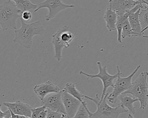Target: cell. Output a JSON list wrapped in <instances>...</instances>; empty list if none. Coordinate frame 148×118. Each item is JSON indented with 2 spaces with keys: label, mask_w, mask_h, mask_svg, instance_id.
Returning <instances> with one entry per match:
<instances>
[{
  "label": "cell",
  "mask_w": 148,
  "mask_h": 118,
  "mask_svg": "<svg viewBox=\"0 0 148 118\" xmlns=\"http://www.w3.org/2000/svg\"><path fill=\"white\" fill-rule=\"evenodd\" d=\"M21 26L14 30V43H18L25 49L29 50L33 45V38L36 35L42 36L46 31L40 20L31 24H27L21 18Z\"/></svg>",
  "instance_id": "1"
},
{
  "label": "cell",
  "mask_w": 148,
  "mask_h": 118,
  "mask_svg": "<svg viewBox=\"0 0 148 118\" xmlns=\"http://www.w3.org/2000/svg\"><path fill=\"white\" fill-rule=\"evenodd\" d=\"M109 94L106 93L103 99L101 100L97 94L94 98L85 95V98L95 103L97 106L96 112L92 113L88 111L90 118H119L121 114L128 113V111L120 104L116 107L110 106L106 102Z\"/></svg>",
  "instance_id": "2"
},
{
  "label": "cell",
  "mask_w": 148,
  "mask_h": 118,
  "mask_svg": "<svg viewBox=\"0 0 148 118\" xmlns=\"http://www.w3.org/2000/svg\"><path fill=\"white\" fill-rule=\"evenodd\" d=\"M23 12L17 8L13 0L5 1L0 5V25L3 31L17 29L16 22Z\"/></svg>",
  "instance_id": "3"
},
{
  "label": "cell",
  "mask_w": 148,
  "mask_h": 118,
  "mask_svg": "<svg viewBox=\"0 0 148 118\" xmlns=\"http://www.w3.org/2000/svg\"><path fill=\"white\" fill-rule=\"evenodd\" d=\"M148 71L142 72L132 83L131 87L123 94H130L140 102L139 109H144L148 100Z\"/></svg>",
  "instance_id": "4"
},
{
  "label": "cell",
  "mask_w": 148,
  "mask_h": 118,
  "mask_svg": "<svg viewBox=\"0 0 148 118\" xmlns=\"http://www.w3.org/2000/svg\"><path fill=\"white\" fill-rule=\"evenodd\" d=\"M97 65L99 70V72L97 74L92 75L87 74L82 71L79 72V74L87 77V79L97 78H99L101 80L103 85V91L102 95L100 97V99L102 100L106 95L107 89L110 87L113 88L114 84V80L116 79L119 76L121 75L122 73L120 71V68L119 66H116V67L117 70L116 74L114 75H110L107 71V66H103L101 62H97Z\"/></svg>",
  "instance_id": "5"
},
{
  "label": "cell",
  "mask_w": 148,
  "mask_h": 118,
  "mask_svg": "<svg viewBox=\"0 0 148 118\" xmlns=\"http://www.w3.org/2000/svg\"><path fill=\"white\" fill-rule=\"evenodd\" d=\"M141 67V65L137 66L135 70L127 77H122L119 76L114 82L113 90L110 94H109L107 99L111 103H115L120 95L127 91L132 85V77Z\"/></svg>",
  "instance_id": "6"
},
{
  "label": "cell",
  "mask_w": 148,
  "mask_h": 118,
  "mask_svg": "<svg viewBox=\"0 0 148 118\" xmlns=\"http://www.w3.org/2000/svg\"><path fill=\"white\" fill-rule=\"evenodd\" d=\"M75 7L74 5H68L65 4L61 0H46L40 3L38 5V7L34 11L37 12L42 8H47L49 10V13L45 16L46 21H50L54 18L58 14L62 11L68 8Z\"/></svg>",
  "instance_id": "7"
},
{
  "label": "cell",
  "mask_w": 148,
  "mask_h": 118,
  "mask_svg": "<svg viewBox=\"0 0 148 118\" xmlns=\"http://www.w3.org/2000/svg\"><path fill=\"white\" fill-rule=\"evenodd\" d=\"M141 3H143L142 0H110L107 6L118 16H122Z\"/></svg>",
  "instance_id": "8"
},
{
  "label": "cell",
  "mask_w": 148,
  "mask_h": 118,
  "mask_svg": "<svg viewBox=\"0 0 148 118\" xmlns=\"http://www.w3.org/2000/svg\"><path fill=\"white\" fill-rule=\"evenodd\" d=\"M42 106L54 112L66 115L63 104L61 91L48 95L41 101Z\"/></svg>",
  "instance_id": "9"
},
{
  "label": "cell",
  "mask_w": 148,
  "mask_h": 118,
  "mask_svg": "<svg viewBox=\"0 0 148 118\" xmlns=\"http://www.w3.org/2000/svg\"><path fill=\"white\" fill-rule=\"evenodd\" d=\"M63 104L65 109L67 118H73L76 115L82 103L70 94L61 90Z\"/></svg>",
  "instance_id": "10"
},
{
  "label": "cell",
  "mask_w": 148,
  "mask_h": 118,
  "mask_svg": "<svg viewBox=\"0 0 148 118\" xmlns=\"http://www.w3.org/2000/svg\"><path fill=\"white\" fill-rule=\"evenodd\" d=\"M34 91L42 101L48 95L53 93H60L61 90L51 81H47L44 83L35 85L34 87Z\"/></svg>",
  "instance_id": "11"
},
{
  "label": "cell",
  "mask_w": 148,
  "mask_h": 118,
  "mask_svg": "<svg viewBox=\"0 0 148 118\" xmlns=\"http://www.w3.org/2000/svg\"><path fill=\"white\" fill-rule=\"evenodd\" d=\"M69 26L68 25L63 26L52 36V44L54 50V58L58 61H61L62 59L63 48H67L61 37V35L63 32Z\"/></svg>",
  "instance_id": "12"
},
{
  "label": "cell",
  "mask_w": 148,
  "mask_h": 118,
  "mask_svg": "<svg viewBox=\"0 0 148 118\" xmlns=\"http://www.w3.org/2000/svg\"><path fill=\"white\" fill-rule=\"evenodd\" d=\"M3 106L10 109L15 115L32 117V107L21 101L18 100L14 102H5L3 103Z\"/></svg>",
  "instance_id": "13"
},
{
  "label": "cell",
  "mask_w": 148,
  "mask_h": 118,
  "mask_svg": "<svg viewBox=\"0 0 148 118\" xmlns=\"http://www.w3.org/2000/svg\"><path fill=\"white\" fill-rule=\"evenodd\" d=\"M143 3L138 4L134 8L127 12L125 14L122 16H118L117 21L116 23V30L117 31L118 42L120 43H122V31L124 24L126 20L128 19L129 16L132 12H136L139 9L143 8Z\"/></svg>",
  "instance_id": "14"
},
{
  "label": "cell",
  "mask_w": 148,
  "mask_h": 118,
  "mask_svg": "<svg viewBox=\"0 0 148 118\" xmlns=\"http://www.w3.org/2000/svg\"><path fill=\"white\" fill-rule=\"evenodd\" d=\"M118 15L110 7L107 6V8L104 14V19L106 22V27L109 32L113 31L116 30V23Z\"/></svg>",
  "instance_id": "15"
},
{
  "label": "cell",
  "mask_w": 148,
  "mask_h": 118,
  "mask_svg": "<svg viewBox=\"0 0 148 118\" xmlns=\"http://www.w3.org/2000/svg\"><path fill=\"white\" fill-rule=\"evenodd\" d=\"M118 99L120 101L119 104L126 109H127L130 114L134 115L136 114L135 107L134 106V102L138 101L137 99L133 98L132 96H129L126 94H122L118 97Z\"/></svg>",
  "instance_id": "16"
},
{
  "label": "cell",
  "mask_w": 148,
  "mask_h": 118,
  "mask_svg": "<svg viewBox=\"0 0 148 118\" xmlns=\"http://www.w3.org/2000/svg\"><path fill=\"white\" fill-rule=\"evenodd\" d=\"M140 9L136 12H132L129 16L128 20L133 31L143 37L144 33L142 31L139 20Z\"/></svg>",
  "instance_id": "17"
},
{
  "label": "cell",
  "mask_w": 148,
  "mask_h": 118,
  "mask_svg": "<svg viewBox=\"0 0 148 118\" xmlns=\"http://www.w3.org/2000/svg\"><path fill=\"white\" fill-rule=\"evenodd\" d=\"M62 90L68 93L77 99L82 104L85 101L84 100V99L85 98V95L83 94L81 92L77 89L75 83H68L66 84L65 87Z\"/></svg>",
  "instance_id": "18"
},
{
  "label": "cell",
  "mask_w": 148,
  "mask_h": 118,
  "mask_svg": "<svg viewBox=\"0 0 148 118\" xmlns=\"http://www.w3.org/2000/svg\"><path fill=\"white\" fill-rule=\"evenodd\" d=\"M13 1L17 8L23 13L31 10L34 11L38 7V5L32 3L30 0H13Z\"/></svg>",
  "instance_id": "19"
},
{
  "label": "cell",
  "mask_w": 148,
  "mask_h": 118,
  "mask_svg": "<svg viewBox=\"0 0 148 118\" xmlns=\"http://www.w3.org/2000/svg\"><path fill=\"white\" fill-rule=\"evenodd\" d=\"M139 20L142 31L144 33V32L148 30V7L147 6L143 7L140 9Z\"/></svg>",
  "instance_id": "20"
},
{
  "label": "cell",
  "mask_w": 148,
  "mask_h": 118,
  "mask_svg": "<svg viewBox=\"0 0 148 118\" xmlns=\"http://www.w3.org/2000/svg\"><path fill=\"white\" fill-rule=\"evenodd\" d=\"M122 38L125 39L126 37H141L138 33L134 32L131 27L128 19L126 20L124 24L122 29Z\"/></svg>",
  "instance_id": "21"
},
{
  "label": "cell",
  "mask_w": 148,
  "mask_h": 118,
  "mask_svg": "<svg viewBox=\"0 0 148 118\" xmlns=\"http://www.w3.org/2000/svg\"><path fill=\"white\" fill-rule=\"evenodd\" d=\"M89 111L87 107V103L85 101L80 106L77 113L73 118H90L88 113Z\"/></svg>",
  "instance_id": "22"
},
{
  "label": "cell",
  "mask_w": 148,
  "mask_h": 118,
  "mask_svg": "<svg viewBox=\"0 0 148 118\" xmlns=\"http://www.w3.org/2000/svg\"><path fill=\"white\" fill-rule=\"evenodd\" d=\"M66 117V115L48 109V113L46 118H65Z\"/></svg>",
  "instance_id": "23"
},
{
  "label": "cell",
  "mask_w": 148,
  "mask_h": 118,
  "mask_svg": "<svg viewBox=\"0 0 148 118\" xmlns=\"http://www.w3.org/2000/svg\"><path fill=\"white\" fill-rule=\"evenodd\" d=\"M47 108L45 106H41L39 107H32V118H38L39 115L41 112L46 109Z\"/></svg>",
  "instance_id": "24"
},
{
  "label": "cell",
  "mask_w": 148,
  "mask_h": 118,
  "mask_svg": "<svg viewBox=\"0 0 148 118\" xmlns=\"http://www.w3.org/2000/svg\"><path fill=\"white\" fill-rule=\"evenodd\" d=\"M0 118H11L12 116V113L10 109H8L5 111H2L1 109V107L0 109Z\"/></svg>",
  "instance_id": "25"
},
{
  "label": "cell",
  "mask_w": 148,
  "mask_h": 118,
  "mask_svg": "<svg viewBox=\"0 0 148 118\" xmlns=\"http://www.w3.org/2000/svg\"><path fill=\"white\" fill-rule=\"evenodd\" d=\"M32 14L29 11L24 12L23 13L22 15V18L23 20L25 21H28L31 20L32 19Z\"/></svg>",
  "instance_id": "26"
},
{
  "label": "cell",
  "mask_w": 148,
  "mask_h": 118,
  "mask_svg": "<svg viewBox=\"0 0 148 118\" xmlns=\"http://www.w3.org/2000/svg\"><path fill=\"white\" fill-rule=\"evenodd\" d=\"M47 113H48V109L46 108L40 113L38 118H46Z\"/></svg>",
  "instance_id": "27"
},
{
  "label": "cell",
  "mask_w": 148,
  "mask_h": 118,
  "mask_svg": "<svg viewBox=\"0 0 148 118\" xmlns=\"http://www.w3.org/2000/svg\"><path fill=\"white\" fill-rule=\"evenodd\" d=\"M11 113H12V117H11V118H32L31 117H27V116H22V115H15L14 114L12 111H11Z\"/></svg>",
  "instance_id": "28"
},
{
  "label": "cell",
  "mask_w": 148,
  "mask_h": 118,
  "mask_svg": "<svg viewBox=\"0 0 148 118\" xmlns=\"http://www.w3.org/2000/svg\"><path fill=\"white\" fill-rule=\"evenodd\" d=\"M143 4H145L148 7V0H142Z\"/></svg>",
  "instance_id": "29"
},
{
  "label": "cell",
  "mask_w": 148,
  "mask_h": 118,
  "mask_svg": "<svg viewBox=\"0 0 148 118\" xmlns=\"http://www.w3.org/2000/svg\"><path fill=\"white\" fill-rule=\"evenodd\" d=\"M127 118H134V117H133V115L130 113L127 115Z\"/></svg>",
  "instance_id": "30"
},
{
  "label": "cell",
  "mask_w": 148,
  "mask_h": 118,
  "mask_svg": "<svg viewBox=\"0 0 148 118\" xmlns=\"http://www.w3.org/2000/svg\"><path fill=\"white\" fill-rule=\"evenodd\" d=\"M143 37L145 38L148 39V36H144H144H143Z\"/></svg>",
  "instance_id": "31"
}]
</instances>
